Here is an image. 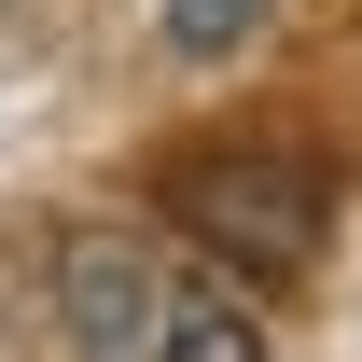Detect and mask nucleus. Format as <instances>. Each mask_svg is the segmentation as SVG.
<instances>
[{
	"label": "nucleus",
	"instance_id": "7ed1b4c3",
	"mask_svg": "<svg viewBox=\"0 0 362 362\" xmlns=\"http://www.w3.org/2000/svg\"><path fill=\"white\" fill-rule=\"evenodd\" d=\"M153 362H279V349H265V320L237 307V293L181 279V293H168V320H153Z\"/></svg>",
	"mask_w": 362,
	"mask_h": 362
},
{
	"label": "nucleus",
	"instance_id": "f257e3e1",
	"mask_svg": "<svg viewBox=\"0 0 362 362\" xmlns=\"http://www.w3.org/2000/svg\"><path fill=\"white\" fill-rule=\"evenodd\" d=\"M168 223H195V251H223L237 279H307L334 195H320L307 153H209V168L168 181Z\"/></svg>",
	"mask_w": 362,
	"mask_h": 362
},
{
	"label": "nucleus",
	"instance_id": "20e7f679",
	"mask_svg": "<svg viewBox=\"0 0 362 362\" xmlns=\"http://www.w3.org/2000/svg\"><path fill=\"white\" fill-rule=\"evenodd\" d=\"M265 28H279V0H168V56H195V70H223Z\"/></svg>",
	"mask_w": 362,
	"mask_h": 362
},
{
	"label": "nucleus",
	"instance_id": "f03ea898",
	"mask_svg": "<svg viewBox=\"0 0 362 362\" xmlns=\"http://www.w3.org/2000/svg\"><path fill=\"white\" fill-rule=\"evenodd\" d=\"M153 320H168V279L126 223H70L56 237V334L70 362H153Z\"/></svg>",
	"mask_w": 362,
	"mask_h": 362
}]
</instances>
